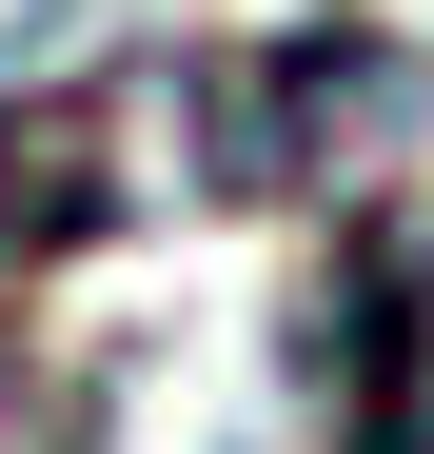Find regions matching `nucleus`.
Here are the masks:
<instances>
[{"mask_svg": "<svg viewBox=\"0 0 434 454\" xmlns=\"http://www.w3.org/2000/svg\"><path fill=\"white\" fill-rule=\"evenodd\" d=\"M415 119H434V59H415L395 20H297V40H217V59H178V178L237 198V217H276V198H355Z\"/></svg>", "mask_w": 434, "mask_h": 454, "instance_id": "1", "label": "nucleus"}, {"mask_svg": "<svg viewBox=\"0 0 434 454\" xmlns=\"http://www.w3.org/2000/svg\"><path fill=\"white\" fill-rule=\"evenodd\" d=\"M138 217V80H20L0 99V277L99 257Z\"/></svg>", "mask_w": 434, "mask_h": 454, "instance_id": "3", "label": "nucleus"}, {"mask_svg": "<svg viewBox=\"0 0 434 454\" xmlns=\"http://www.w3.org/2000/svg\"><path fill=\"white\" fill-rule=\"evenodd\" d=\"M297 395H316L336 454H434V198L415 217H355V238L316 257Z\"/></svg>", "mask_w": 434, "mask_h": 454, "instance_id": "2", "label": "nucleus"}]
</instances>
